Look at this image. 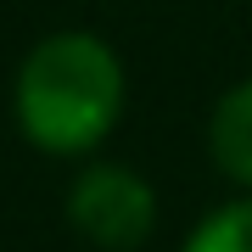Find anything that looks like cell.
Returning a JSON list of instances; mask_svg holds the SVG:
<instances>
[{
	"instance_id": "1",
	"label": "cell",
	"mask_w": 252,
	"mask_h": 252,
	"mask_svg": "<svg viewBox=\"0 0 252 252\" xmlns=\"http://www.w3.org/2000/svg\"><path fill=\"white\" fill-rule=\"evenodd\" d=\"M124 112V67L95 34H51L17 73V129L39 152L79 157L112 135Z\"/></svg>"
},
{
	"instance_id": "2",
	"label": "cell",
	"mask_w": 252,
	"mask_h": 252,
	"mask_svg": "<svg viewBox=\"0 0 252 252\" xmlns=\"http://www.w3.org/2000/svg\"><path fill=\"white\" fill-rule=\"evenodd\" d=\"M67 219L101 252H135L157 224V196L124 162H95L67 190Z\"/></svg>"
},
{
	"instance_id": "3",
	"label": "cell",
	"mask_w": 252,
	"mask_h": 252,
	"mask_svg": "<svg viewBox=\"0 0 252 252\" xmlns=\"http://www.w3.org/2000/svg\"><path fill=\"white\" fill-rule=\"evenodd\" d=\"M207 146H213V162L230 174V180L252 185V79H241L235 90H224V101L213 107Z\"/></svg>"
},
{
	"instance_id": "4",
	"label": "cell",
	"mask_w": 252,
	"mask_h": 252,
	"mask_svg": "<svg viewBox=\"0 0 252 252\" xmlns=\"http://www.w3.org/2000/svg\"><path fill=\"white\" fill-rule=\"evenodd\" d=\"M185 252H252V196L219 207L213 219H202Z\"/></svg>"
}]
</instances>
